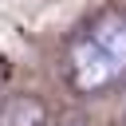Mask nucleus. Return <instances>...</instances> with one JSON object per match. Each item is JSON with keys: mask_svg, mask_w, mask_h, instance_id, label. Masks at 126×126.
Returning a JSON list of instances; mask_svg holds the SVG:
<instances>
[{"mask_svg": "<svg viewBox=\"0 0 126 126\" xmlns=\"http://www.w3.org/2000/svg\"><path fill=\"white\" fill-rule=\"evenodd\" d=\"M67 75H71V87L83 94H98L114 87L126 75V16L118 12L98 16L75 39L67 55Z\"/></svg>", "mask_w": 126, "mask_h": 126, "instance_id": "nucleus-1", "label": "nucleus"}, {"mask_svg": "<svg viewBox=\"0 0 126 126\" xmlns=\"http://www.w3.org/2000/svg\"><path fill=\"white\" fill-rule=\"evenodd\" d=\"M4 126H43V106L35 98H12L4 110Z\"/></svg>", "mask_w": 126, "mask_h": 126, "instance_id": "nucleus-2", "label": "nucleus"}]
</instances>
